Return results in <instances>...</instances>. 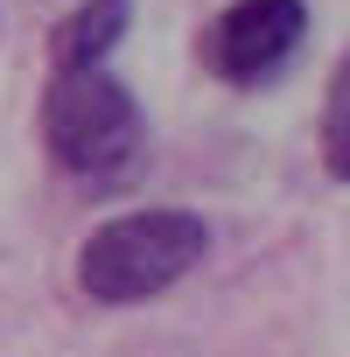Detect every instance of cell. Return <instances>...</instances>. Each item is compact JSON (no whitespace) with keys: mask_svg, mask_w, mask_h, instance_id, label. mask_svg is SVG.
<instances>
[{"mask_svg":"<svg viewBox=\"0 0 350 357\" xmlns=\"http://www.w3.org/2000/svg\"><path fill=\"white\" fill-rule=\"evenodd\" d=\"M322 168L336 175V183H350V50L336 56L329 70V91H322Z\"/></svg>","mask_w":350,"mask_h":357,"instance_id":"cell-5","label":"cell"},{"mask_svg":"<svg viewBox=\"0 0 350 357\" xmlns=\"http://www.w3.org/2000/svg\"><path fill=\"white\" fill-rule=\"evenodd\" d=\"M211 252V225L183 204H154V211H126L84 231L77 245V287L98 308H140L154 294H168L183 273H197V259Z\"/></svg>","mask_w":350,"mask_h":357,"instance_id":"cell-2","label":"cell"},{"mask_svg":"<svg viewBox=\"0 0 350 357\" xmlns=\"http://www.w3.org/2000/svg\"><path fill=\"white\" fill-rule=\"evenodd\" d=\"M43 147L77 190H119L140 175L147 112L112 70H56L43 91Z\"/></svg>","mask_w":350,"mask_h":357,"instance_id":"cell-1","label":"cell"},{"mask_svg":"<svg viewBox=\"0 0 350 357\" xmlns=\"http://www.w3.org/2000/svg\"><path fill=\"white\" fill-rule=\"evenodd\" d=\"M308 43V8L301 0H231V8L204 29V70L252 91V84H273L294 50Z\"/></svg>","mask_w":350,"mask_h":357,"instance_id":"cell-3","label":"cell"},{"mask_svg":"<svg viewBox=\"0 0 350 357\" xmlns=\"http://www.w3.org/2000/svg\"><path fill=\"white\" fill-rule=\"evenodd\" d=\"M133 22V0H77L50 29V63L56 70H105V50H119Z\"/></svg>","mask_w":350,"mask_h":357,"instance_id":"cell-4","label":"cell"}]
</instances>
